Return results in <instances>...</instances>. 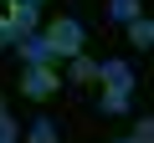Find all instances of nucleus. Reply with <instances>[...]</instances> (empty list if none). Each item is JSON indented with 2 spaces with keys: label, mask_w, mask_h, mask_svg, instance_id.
<instances>
[{
  "label": "nucleus",
  "mask_w": 154,
  "mask_h": 143,
  "mask_svg": "<svg viewBox=\"0 0 154 143\" xmlns=\"http://www.w3.org/2000/svg\"><path fill=\"white\" fill-rule=\"evenodd\" d=\"M26 138H31V143H57V123H51V118H36V123L26 128Z\"/></svg>",
  "instance_id": "10"
},
{
  "label": "nucleus",
  "mask_w": 154,
  "mask_h": 143,
  "mask_svg": "<svg viewBox=\"0 0 154 143\" xmlns=\"http://www.w3.org/2000/svg\"><path fill=\"white\" fill-rule=\"evenodd\" d=\"M108 10H113V21H118V26H134V21H144V5H139V0H113Z\"/></svg>",
  "instance_id": "9"
},
{
  "label": "nucleus",
  "mask_w": 154,
  "mask_h": 143,
  "mask_svg": "<svg viewBox=\"0 0 154 143\" xmlns=\"http://www.w3.org/2000/svg\"><path fill=\"white\" fill-rule=\"evenodd\" d=\"M0 107H5V97H0Z\"/></svg>",
  "instance_id": "16"
},
{
  "label": "nucleus",
  "mask_w": 154,
  "mask_h": 143,
  "mask_svg": "<svg viewBox=\"0 0 154 143\" xmlns=\"http://www.w3.org/2000/svg\"><path fill=\"white\" fill-rule=\"evenodd\" d=\"M0 16H5L11 26H16V36L26 41V36H36V21H41V5H26V0H5V10H0ZM16 41V46H21Z\"/></svg>",
  "instance_id": "3"
},
{
  "label": "nucleus",
  "mask_w": 154,
  "mask_h": 143,
  "mask_svg": "<svg viewBox=\"0 0 154 143\" xmlns=\"http://www.w3.org/2000/svg\"><path fill=\"white\" fill-rule=\"evenodd\" d=\"M98 82L113 92H134V66L123 56H108V61H98Z\"/></svg>",
  "instance_id": "4"
},
{
  "label": "nucleus",
  "mask_w": 154,
  "mask_h": 143,
  "mask_svg": "<svg viewBox=\"0 0 154 143\" xmlns=\"http://www.w3.org/2000/svg\"><path fill=\"white\" fill-rule=\"evenodd\" d=\"M134 143H154V118H134Z\"/></svg>",
  "instance_id": "12"
},
{
  "label": "nucleus",
  "mask_w": 154,
  "mask_h": 143,
  "mask_svg": "<svg viewBox=\"0 0 154 143\" xmlns=\"http://www.w3.org/2000/svg\"><path fill=\"white\" fill-rule=\"evenodd\" d=\"M128 102H134V92H113V87H103V97H98V112L118 118V112H128Z\"/></svg>",
  "instance_id": "8"
},
{
  "label": "nucleus",
  "mask_w": 154,
  "mask_h": 143,
  "mask_svg": "<svg viewBox=\"0 0 154 143\" xmlns=\"http://www.w3.org/2000/svg\"><path fill=\"white\" fill-rule=\"evenodd\" d=\"M113 143H134V138H113Z\"/></svg>",
  "instance_id": "15"
},
{
  "label": "nucleus",
  "mask_w": 154,
  "mask_h": 143,
  "mask_svg": "<svg viewBox=\"0 0 154 143\" xmlns=\"http://www.w3.org/2000/svg\"><path fill=\"white\" fill-rule=\"evenodd\" d=\"M123 31H128V46L154 51V16H144V21H134V26H123Z\"/></svg>",
  "instance_id": "7"
},
{
  "label": "nucleus",
  "mask_w": 154,
  "mask_h": 143,
  "mask_svg": "<svg viewBox=\"0 0 154 143\" xmlns=\"http://www.w3.org/2000/svg\"><path fill=\"white\" fill-rule=\"evenodd\" d=\"M16 138H21V123H16L5 107H0V143H16Z\"/></svg>",
  "instance_id": "11"
},
{
  "label": "nucleus",
  "mask_w": 154,
  "mask_h": 143,
  "mask_svg": "<svg viewBox=\"0 0 154 143\" xmlns=\"http://www.w3.org/2000/svg\"><path fill=\"white\" fill-rule=\"evenodd\" d=\"M57 87H62V77H57L51 66H26V72H21V92H26L31 102H46Z\"/></svg>",
  "instance_id": "2"
},
{
  "label": "nucleus",
  "mask_w": 154,
  "mask_h": 143,
  "mask_svg": "<svg viewBox=\"0 0 154 143\" xmlns=\"http://www.w3.org/2000/svg\"><path fill=\"white\" fill-rule=\"evenodd\" d=\"M67 82H98V61H93L88 51H77V56L67 61Z\"/></svg>",
  "instance_id": "6"
},
{
  "label": "nucleus",
  "mask_w": 154,
  "mask_h": 143,
  "mask_svg": "<svg viewBox=\"0 0 154 143\" xmlns=\"http://www.w3.org/2000/svg\"><path fill=\"white\" fill-rule=\"evenodd\" d=\"M16 41H21V36H16V26H11V21H5V16H0V51H5V46H11V51H16Z\"/></svg>",
  "instance_id": "13"
},
{
  "label": "nucleus",
  "mask_w": 154,
  "mask_h": 143,
  "mask_svg": "<svg viewBox=\"0 0 154 143\" xmlns=\"http://www.w3.org/2000/svg\"><path fill=\"white\" fill-rule=\"evenodd\" d=\"M26 5H46V0H26Z\"/></svg>",
  "instance_id": "14"
},
{
  "label": "nucleus",
  "mask_w": 154,
  "mask_h": 143,
  "mask_svg": "<svg viewBox=\"0 0 154 143\" xmlns=\"http://www.w3.org/2000/svg\"><path fill=\"white\" fill-rule=\"evenodd\" d=\"M16 51H21V61H26V66H51V46H46V36H41V31H36V36H26Z\"/></svg>",
  "instance_id": "5"
},
{
  "label": "nucleus",
  "mask_w": 154,
  "mask_h": 143,
  "mask_svg": "<svg viewBox=\"0 0 154 143\" xmlns=\"http://www.w3.org/2000/svg\"><path fill=\"white\" fill-rule=\"evenodd\" d=\"M0 5H5V0H0Z\"/></svg>",
  "instance_id": "17"
},
{
  "label": "nucleus",
  "mask_w": 154,
  "mask_h": 143,
  "mask_svg": "<svg viewBox=\"0 0 154 143\" xmlns=\"http://www.w3.org/2000/svg\"><path fill=\"white\" fill-rule=\"evenodd\" d=\"M41 36H46V46H51V61H72L77 51H82V41H88V31H82L77 16H57Z\"/></svg>",
  "instance_id": "1"
}]
</instances>
